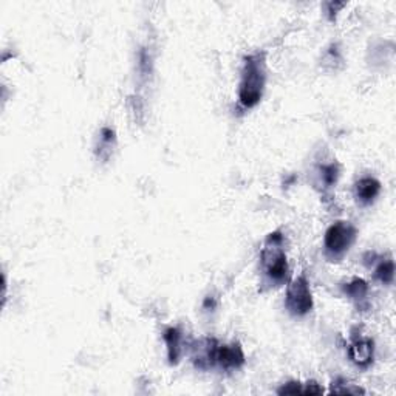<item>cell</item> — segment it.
<instances>
[{"label": "cell", "mask_w": 396, "mask_h": 396, "mask_svg": "<svg viewBox=\"0 0 396 396\" xmlns=\"http://www.w3.org/2000/svg\"><path fill=\"white\" fill-rule=\"evenodd\" d=\"M374 347L373 340L368 338H359L354 339L349 347V356L353 364L358 367H368L373 363Z\"/></svg>", "instance_id": "cell-7"}, {"label": "cell", "mask_w": 396, "mask_h": 396, "mask_svg": "<svg viewBox=\"0 0 396 396\" xmlns=\"http://www.w3.org/2000/svg\"><path fill=\"white\" fill-rule=\"evenodd\" d=\"M356 240V228L350 221H336L326 229L324 237V251L330 262L342 259Z\"/></svg>", "instance_id": "cell-3"}, {"label": "cell", "mask_w": 396, "mask_h": 396, "mask_svg": "<svg viewBox=\"0 0 396 396\" xmlns=\"http://www.w3.org/2000/svg\"><path fill=\"white\" fill-rule=\"evenodd\" d=\"M321 177H322V182L325 183L326 187L335 186L336 182H338V178H339L338 164L331 163V164L322 166V168H321Z\"/></svg>", "instance_id": "cell-12"}, {"label": "cell", "mask_w": 396, "mask_h": 396, "mask_svg": "<svg viewBox=\"0 0 396 396\" xmlns=\"http://www.w3.org/2000/svg\"><path fill=\"white\" fill-rule=\"evenodd\" d=\"M267 86L265 53H253L243 59L241 78L239 84V104L243 109H253L263 98Z\"/></svg>", "instance_id": "cell-1"}, {"label": "cell", "mask_w": 396, "mask_h": 396, "mask_svg": "<svg viewBox=\"0 0 396 396\" xmlns=\"http://www.w3.org/2000/svg\"><path fill=\"white\" fill-rule=\"evenodd\" d=\"M324 393V388L315 381H310L303 384V395H321Z\"/></svg>", "instance_id": "cell-15"}, {"label": "cell", "mask_w": 396, "mask_h": 396, "mask_svg": "<svg viewBox=\"0 0 396 396\" xmlns=\"http://www.w3.org/2000/svg\"><path fill=\"white\" fill-rule=\"evenodd\" d=\"M215 365H219L223 370H237V368L245 365V353H243L241 345L239 342L217 345L215 350Z\"/></svg>", "instance_id": "cell-5"}, {"label": "cell", "mask_w": 396, "mask_h": 396, "mask_svg": "<svg viewBox=\"0 0 396 396\" xmlns=\"http://www.w3.org/2000/svg\"><path fill=\"white\" fill-rule=\"evenodd\" d=\"M163 339L166 345H168V359L172 365L178 364L180 356H182L183 347H182V333L178 328H168L164 331Z\"/></svg>", "instance_id": "cell-9"}, {"label": "cell", "mask_w": 396, "mask_h": 396, "mask_svg": "<svg viewBox=\"0 0 396 396\" xmlns=\"http://www.w3.org/2000/svg\"><path fill=\"white\" fill-rule=\"evenodd\" d=\"M381 192V183L379 180L374 177H363L358 180L356 184H354V197H356L358 203L363 206L372 205L374 200L378 198Z\"/></svg>", "instance_id": "cell-8"}, {"label": "cell", "mask_w": 396, "mask_h": 396, "mask_svg": "<svg viewBox=\"0 0 396 396\" xmlns=\"http://www.w3.org/2000/svg\"><path fill=\"white\" fill-rule=\"evenodd\" d=\"M374 279L382 285H390L395 279V262L392 259L382 260L374 269Z\"/></svg>", "instance_id": "cell-10"}, {"label": "cell", "mask_w": 396, "mask_h": 396, "mask_svg": "<svg viewBox=\"0 0 396 396\" xmlns=\"http://www.w3.org/2000/svg\"><path fill=\"white\" fill-rule=\"evenodd\" d=\"M344 293L350 299H353V301H361V299H364L368 293V285L365 280L356 277V279H353L345 285Z\"/></svg>", "instance_id": "cell-11"}, {"label": "cell", "mask_w": 396, "mask_h": 396, "mask_svg": "<svg viewBox=\"0 0 396 396\" xmlns=\"http://www.w3.org/2000/svg\"><path fill=\"white\" fill-rule=\"evenodd\" d=\"M282 241L283 235L279 231L271 232L260 253L263 274L274 287L287 282L290 276L287 254H285V249L282 248Z\"/></svg>", "instance_id": "cell-2"}, {"label": "cell", "mask_w": 396, "mask_h": 396, "mask_svg": "<svg viewBox=\"0 0 396 396\" xmlns=\"http://www.w3.org/2000/svg\"><path fill=\"white\" fill-rule=\"evenodd\" d=\"M285 308L296 317L307 316L312 310V294L307 276L301 274L291 282L285 296Z\"/></svg>", "instance_id": "cell-4"}, {"label": "cell", "mask_w": 396, "mask_h": 396, "mask_svg": "<svg viewBox=\"0 0 396 396\" xmlns=\"http://www.w3.org/2000/svg\"><path fill=\"white\" fill-rule=\"evenodd\" d=\"M331 393H342V395H359V393H365L363 388L356 387L354 384H349V382L342 381V384H339V381L333 382V387H331Z\"/></svg>", "instance_id": "cell-13"}, {"label": "cell", "mask_w": 396, "mask_h": 396, "mask_svg": "<svg viewBox=\"0 0 396 396\" xmlns=\"http://www.w3.org/2000/svg\"><path fill=\"white\" fill-rule=\"evenodd\" d=\"M219 342L214 338L200 339L193 345L192 361L200 370H207V368L215 367V350H217Z\"/></svg>", "instance_id": "cell-6"}, {"label": "cell", "mask_w": 396, "mask_h": 396, "mask_svg": "<svg viewBox=\"0 0 396 396\" xmlns=\"http://www.w3.org/2000/svg\"><path fill=\"white\" fill-rule=\"evenodd\" d=\"M279 395H303V384L299 381H290L287 384H283L279 390H277Z\"/></svg>", "instance_id": "cell-14"}]
</instances>
